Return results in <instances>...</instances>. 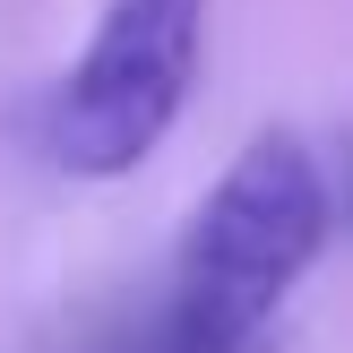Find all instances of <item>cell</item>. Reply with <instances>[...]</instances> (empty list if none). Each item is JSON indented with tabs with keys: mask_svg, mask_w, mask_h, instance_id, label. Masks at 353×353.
<instances>
[{
	"mask_svg": "<svg viewBox=\"0 0 353 353\" xmlns=\"http://www.w3.org/2000/svg\"><path fill=\"white\" fill-rule=\"evenodd\" d=\"M327 241V172L293 130H259L199 199L155 353H241Z\"/></svg>",
	"mask_w": 353,
	"mask_h": 353,
	"instance_id": "cell-1",
	"label": "cell"
},
{
	"mask_svg": "<svg viewBox=\"0 0 353 353\" xmlns=\"http://www.w3.org/2000/svg\"><path fill=\"white\" fill-rule=\"evenodd\" d=\"M199 26H207V0H112L78 69L52 86V112H43L52 164L78 181H112V172L147 164L172 112L190 103Z\"/></svg>",
	"mask_w": 353,
	"mask_h": 353,
	"instance_id": "cell-2",
	"label": "cell"
}]
</instances>
